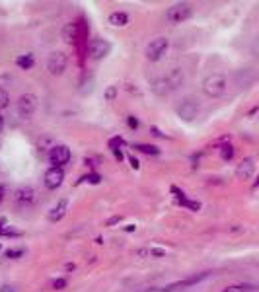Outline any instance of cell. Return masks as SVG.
<instances>
[{"label":"cell","mask_w":259,"mask_h":292,"mask_svg":"<svg viewBox=\"0 0 259 292\" xmlns=\"http://www.w3.org/2000/svg\"><path fill=\"white\" fill-rule=\"evenodd\" d=\"M183 80H185L183 70H181V68H173V70H170L168 74L154 78L152 84H150V90H152L158 97H166V96H170V94H173L175 90H179V86L183 84Z\"/></svg>","instance_id":"cell-1"},{"label":"cell","mask_w":259,"mask_h":292,"mask_svg":"<svg viewBox=\"0 0 259 292\" xmlns=\"http://www.w3.org/2000/svg\"><path fill=\"white\" fill-rule=\"evenodd\" d=\"M203 92H205V96L208 97H220L224 92H226V88H228V82H226V76L224 74H220V72H212V74H208L207 78L203 80Z\"/></svg>","instance_id":"cell-2"},{"label":"cell","mask_w":259,"mask_h":292,"mask_svg":"<svg viewBox=\"0 0 259 292\" xmlns=\"http://www.w3.org/2000/svg\"><path fill=\"white\" fill-rule=\"evenodd\" d=\"M189 16H191V6H189L187 2L173 4V6H170L168 12H166V18H168L170 24H181V22L189 20Z\"/></svg>","instance_id":"cell-3"},{"label":"cell","mask_w":259,"mask_h":292,"mask_svg":"<svg viewBox=\"0 0 259 292\" xmlns=\"http://www.w3.org/2000/svg\"><path fill=\"white\" fill-rule=\"evenodd\" d=\"M175 113H177V117L179 119H183V121H193L195 117H197V113H199V103H197V99H193V97H185V99H181V103L175 107Z\"/></svg>","instance_id":"cell-4"},{"label":"cell","mask_w":259,"mask_h":292,"mask_svg":"<svg viewBox=\"0 0 259 292\" xmlns=\"http://www.w3.org/2000/svg\"><path fill=\"white\" fill-rule=\"evenodd\" d=\"M66 64H68V57L62 51H53L47 58V70L53 76H60L66 70Z\"/></svg>","instance_id":"cell-5"},{"label":"cell","mask_w":259,"mask_h":292,"mask_svg":"<svg viewBox=\"0 0 259 292\" xmlns=\"http://www.w3.org/2000/svg\"><path fill=\"white\" fill-rule=\"evenodd\" d=\"M168 47H170V39L168 37H156L154 41H150L148 47H146V58L152 60V62L160 60L166 55Z\"/></svg>","instance_id":"cell-6"},{"label":"cell","mask_w":259,"mask_h":292,"mask_svg":"<svg viewBox=\"0 0 259 292\" xmlns=\"http://www.w3.org/2000/svg\"><path fill=\"white\" fill-rule=\"evenodd\" d=\"M49 162L53 164V168H62L64 164L70 162V148L64 145H55L51 146L49 152Z\"/></svg>","instance_id":"cell-7"},{"label":"cell","mask_w":259,"mask_h":292,"mask_svg":"<svg viewBox=\"0 0 259 292\" xmlns=\"http://www.w3.org/2000/svg\"><path fill=\"white\" fill-rule=\"evenodd\" d=\"M35 109H37V96L35 94L20 96V99H18V113H20V117L28 119V117H31L35 113Z\"/></svg>","instance_id":"cell-8"},{"label":"cell","mask_w":259,"mask_h":292,"mask_svg":"<svg viewBox=\"0 0 259 292\" xmlns=\"http://www.w3.org/2000/svg\"><path fill=\"white\" fill-rule=\"evenodd\" d=\"M109 51H111V43L109 41H105V39H94L88 45V57L92 60H100V58H104V57L109 55Z\"/></svg>","instance_id":"cell-9"},{"label":"cell","mask_w":259,"mask_h":292,"mask_svg":"<svg viewBox=\"0 0 259 292\" xmlns=\"http://www.w3.org/2000/svg\"><path fill=\"white\" fill-rule=\"evenodd\" d=\"M43 181H45V187H47V189H58V187L62 185V181H64V172H62V168H53L51 166V168L45 172Z\"/></svg>","instance_id":"cell-10"},{"label":"cell","mask_w":259,"mask_h":292,"mask_svg":"<svg viewBox=\"0 0 259 292\" xmlns=\"http://www.w3.org/2000/svg\"><path fill=\"white\" fill-rule=\"evenodd\" d=\"M14 201L18 204H31L35 201V189L31 185H22L14 191Z\"/></svg>","instance_id":"cell-11"},{"label":"cell","mask_w":259,"mask_h":292,"mask_svg":"<svg viewBox=\"0 0 259 292\" xmlns=\"http://www.w3.org/2000/svg\"><path fill=\"white\" fill-rule=\"evenodd\" d=\"M256 174V160L254 158H244L242 164L236 168V177L238 179H250Z\"/></svg>","instance_id":"cell-12"},{"label":"cell","mask_w":259,"mask_h":292,"mask_svg":"<svg viewBox=\"0 0 259 292\" xmlns=\"http://www.w3.org/2000/svg\"><path fill=\"white\" fill-rule=\"evenodd\" d=\"M208 273H201V275H193V277H189V279H185V281H177V283H172V285H168V287H164V289H160L162 292H172L175 291V289H185V287H191V285H197V283H201L203 279H207Z\"/></svg>","instance_id":"cell-13"},{"label":"cell","mask_w":259,"mask_h":292,"mask_svg":"<svg viewBox=\"0 0 259 292\" xmlns=\"http://www.w3.org/2000/svg\"><path fill=\"white\" fill-rule=\"evenodd\" d=\"M80 39V24L76 22H68L62 28V41L64 43H76Z\"/></svg>","instance_id":"cell-14"},{"label":"cell","mask_w":259,"mask_h":292,"mask_svg":"<svg viewBox=\"0 0 259 292\" xmlns=\"http://www.w3.org/2000/svg\"><path fill=\"white\" fill-rule=\"evenodd\" d=\"M66 208H68V201H66V199H60L51 210H49V220H51V222H58V220L66 214Z\"/></svg>","instance_id":"cell-15"},{"label":"cell","mask_w":259,"mask_h":292,"mask_svg":"<svg viewBox=\"0 0 259 292\" xmlns=\"http://www.w3.org/2000/svg\"><path fill=\"white\" fill-rule=\"evenodd\" d=\"M109 24L115 26V28H123V26L129 24V16H127L125 12H113V14L109 16Z\"/></svg>","instance_id":"cell-16"},{"label":"cell","mask_w":259,"mask_h":292,"mask_svg":"<svg viewBox=\"0 0 259 292\" xmlns=\"http://www.w3.org/2000/svg\"><path fill=\"white\" fill-rule=\"evenodd\" d=\"M16 64L20 68H24V70H29L33 66V55H22V57H18L16 58Z\"/></svg>","instance_id":"cell-17"},{"label":"cell","mask_w":259,"mask_h":292,"mask_svg":"<svg viewBox=\"0 0 259 292\" xmlns=\"http://www.w3.org/2000/svg\"><path fill=\"white\" fill-rule=\"evenodd\" d=\"M117 96H119V86L117 84H111V86L105 88V94H104L105 101H113Z\"/></svg>","instance_id":"cell-18"},{"label":"cell","mask_w":259,"mask_h":292,"mask_svg":"<svg viewBox=\"0 0 259 292\" xmlns=\"http://www.w3.org/2000/svg\"><path fill=\"white\" fill-rule=\"evenodd\" d=\"M220 156H222V160H232L234 158V146H230V145H226V146H222L220 148Z\"/></svg>","instance_id":"cell-19"},{"label":"cell","mask_w":259,"mask_h":292,"mask_svg":"<svg viewBox=\"0 0 259 292\" xmlns=\"http://www.w3.org/2000/svg\"><path fill=\"white\" fill-rule=\"evenodd\" d=\"M133 148H137L141 152H146V154H160V148H156L152 145H135Z\"/></svg>","instance_id":"cell-20"},{"label":"cell","mask_w":259,"mask_h":292,"mask_svg":"<svg viewBox=\"0 0 259 292\" xmlns=\"http://www.w3.org/2000/svg\"><path fill=\"white\" fill-rule=\"evenodd\" d=\"M8 101H10V96H8V92H6L4 88H0V109L8 107Z\"/></svg>","instance_id":"cell-21"},{"label":"cell","mask_w":259,"mask_h":292,"mask_svg":"<svg viewBox=\"0 0 259 292\" xmlns=\"http://www.w3.org/2000/svg\"><path fill=\"white\" fill-rule=\"evenodd\" d=\"M121 146H123V139H121V137H113V139L109 141V148H111V150H119Z\"/></svg>","instance_id":"cell-22"},{"label":"cell","mask_w":259,"mask_h":292,"mask_svg":"<svg viewBox=\"0 0 259 292\" xmlns=\"http://www.w3.org/2000/svg\"><path fill=\"white\" fill-rule=\"evenodd\" d=\"M179 203L185 204V206H189V208H193V210H199V208H201V203H197V201H185V199H179Z\"/></svg>","instance_id":"cell-23"},{"label":"cell","mask_w":259,"mask_h":292,"mask_svg":"<svg viewBox=\"0 0 259 292\" xmlns=\"http://www.w3.org/2000/svg\"><path fill=\"white\" fill-rule=\"evenodd\" d=\"M22 255H24V249H8L6 251V257H10V259H18Z\"/></svg>","instance_id":"cell-24"},{"label":"cell","mask_w":259,"mask_h":292,"mask_svg":"<svg viewBox=\"0 0 259 292\" xmlns=\"http://www.w3.org/2000/svg\"><path fill=\"white\" fill-rule=\"evenodd\" d=\"M127 123H129L131 129H139V119H137L135 115H129V117H127Z\"/></svg>","instance_id":"cell-25"},{"label":"cell","mask_w":259,"mask_h":292,"mask_svg":"<svg viewBox=\"0 0 259 292\" xmlns=\"http://www.w3.org/2000/svg\"><path fill=\"white\" fill-rule=\"evenodd\" d=\"M66 287V281L64 279H57L55 283H53V289H57V291H60V289H64Z\"/></svg>","instance_id":"cell-26"},{"label":"cell","mask_w":259,"mask_h":292,"mask_svg":"<svg viewBox=\"0 0 259 292\" xmlns=\"http://www.w3.org/2000/svg\"><path fill=\"white\" fill-rule=\"evenodd\" d=\"M84 179H86V181H90V183H100V179H102V177H100L98 174H92V175H86Z\"/></svg>","instance_id":"cell-27"},{"label":"cell","mask_w":259,"mask_h":292,"mask_svg":"<svg viewBox=\"0 0 259 292\" xmlns=\"http://www.w3.org/2000/svg\"><path fill=\"white\" fill-rule=\"evenodd\" d=\"M129 162H131V166H133L135 170H139V168H141V164H139V160H137L135 156H129Z\"/></svg>","instance_id":"cell-28"},{"label":"cell","mask_w":259,"mask_h":292,"mask_svg":"<svg viewBox=\"0 0 259 292\" xmlns=\"http://www.w3.org/2000/svg\"><path fill=\"white\" fill-rule=\"evenodd\" d=\"M150 255H156V257H164V255H166V251H164V249H150Z\"/></svg>","instance_id":"cell-29"},{"label":"cell","mask_w":259,"mask_h":292,"mask_svg":"<svg viewBox=\"0 0 259 292\" xmlns=\"http://www.w3.org/2000/svg\"><path fill=\"white\" fill-rule=\"evenodd\" d=\"M236 289H240V291H254L256 287L254 285H242V287H236Z\"/></svg>","instance_id":"cell-30"},{"label":"cell","mask_w":259,"mask_h":292,"mask_svg":"<svg viewBox=\"0 0 259 292\" xmlns=\"http://www.w3.org/2000/svg\"><path fill=\"white\" fill-rule=\"evenodd\" d=\"M0 292H16V289H14V287H10V285H4V287L0 289Z\"/></svg>","instance_id":"cell-31"},{"label":"cell","mask_w":259,"mask_h":292,"mask_svg":"<svg viewBox=\"0 0 259 292\" xmlns=\"http://www.w3.org/2000/svg\"><path fill=\"white\" fill-rule=\"evenodd\" d=\"M115 222H119V216H113V218H109V220H107V226H111V224H115Z\"/></svg>","instance_id":"cell-32"},{"label":"cell","mask_w":259,"mask_h":292,"mask_svg":"<svg viewBox=\"0 0 259 292\" xmlns=\"http://www.w3.org/2000/svg\"><path fill=\"white\" fill-rule=\"evenodd\" d=\"M4 193H6V189H4V185H0V203L4 201Z\"/></svg>","instance_id":"cell-33"},{"label":"cell","mask_w":259,"mask_h":292,"mask_svg":"<svg viewBox=\"0 0 259 292\" xmlns=\"http://www.w3.org/2000/svg\"><path fill=\"white\" fill-rule=\"evenodd\" d=\"M137 226H133V224H129V226H125V232H133Z\"/></svg>","instance_id":"cell-34"},{"label":"cell","mask_w":259,"mask_h":292,"mask_svg":"<svg viewBox=\"0 0 259 292\" xmlns=\"http://www.w3.org/2000/svg\"><path fill=\"white\" fill-rule=\"evenodd\" d=\"M2 129H4V117L0 115V131H2Z\"/></svg>","instance_id":"cell-35"},{"label":"cell","mask_w":259,"mask_h":292,"mask_svg":"<svg viewBox=\"0 0 259 292\" xmlns=\"http://www.w3.org/2000/svg\"><path fill=\"white\" fill-rule=\"evenodd\" d=\"M0 249H2V245H0Z\"/></svg>","instance_id":"cell-36"}]
</instances>
